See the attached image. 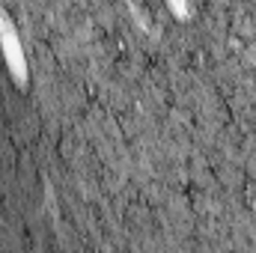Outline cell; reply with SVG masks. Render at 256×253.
Wrapping results in <instances>:
<instances>
[{
	"mask_svg": "<svg viewBox=\"0 0 256 253\" xmlns=\"http://www.w3.org/2000/svg\"><path fill=\"white\" fill-rule=\"evenodd\" d=\"M0 39H3V54H6V63L12 68V74L18 80H24V54L18 48V39H15V30L9 27V21H0Z\"/></svg>",
	"mask_w": 256,
	"mask_h": 253,
	"instance_id": "cell-1",
	"label": "cell"
}]
</instances>
